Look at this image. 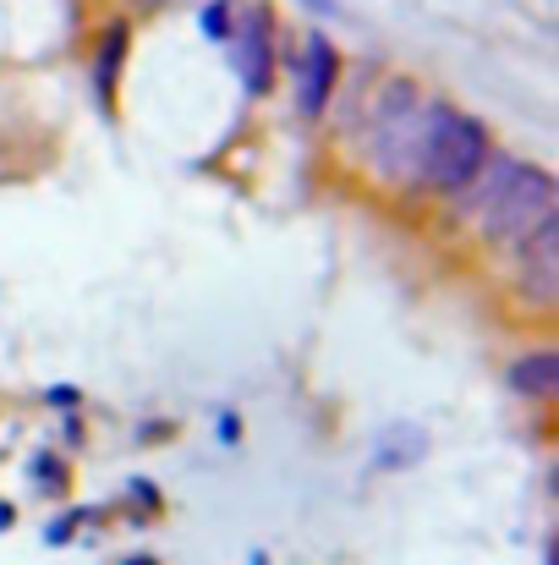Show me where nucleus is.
Here are the masks:
<instances>
[{"instance_id": "423d86ee", "label": "nucleus", "mask_w": 559, "mask_h": 565, "mask_svg": "<svg viewBox=\"0 0 559 565\" xmlns=\"http://www.w3.org/2000/svg\"><path fill=\"white\" fill-rule=\"evenodd\" d=\"M236 66H241V83L252 94H264L275 83V39H269V11H247L241 22V39H236Z\"/></svg>"}, {"instance_id": "4468645a", "label": "nucleus", "mask_w": 559, "mask_h": 565, "mask_svg": "<svg viewBox=\"0 0 559 565\" xmlns=\"http://www.w3.org/2000/svg\"><path fill=\"white\" fill-rule=\"evenodd\" d=\"M121 565H160V561H154V555H127Z\"/></svg>"}, {"instance_id": "0eeeda50", "label": "nucleus", "mask_w": 559, "mask_h": 565, "mask_svg": "<svg viewBox=\"0 0 559 565\" xmlns=\"http://www.w3.org/2000/svg\"><path fill=\"white\" fill-rule=\"evenodd\" d=\"M516 166H522V160H510V154H499V149H494V154L477 166V177L455 192V198H461V203H455V214H483V209L499 198V188L510 182V171H516Z\"/></svg>"}, {"instance_id": "20e7f679", "label": "nucleus", "mask_w": 559, "mask_h": 565, "mask_svg": "<svg viewBox=\"0 0 559 565\" xmlns=\"http://www.w3.org/2000/svg\"><path fill=\"white\" fill-rule=\"evenodd\" d=\"M335 88H341V50L324 33H308L302 61H297V110H302V121H319L330 110Z\"/></svg>"}, {"instance_id": "7ed1b4c3", "label": "nucleus", "mask_w": 559, "mask_h": 565, "mask_svg": "<svg viewBox=\"0 0 559 565\" xmlns=\"http://www.w3.org/2000/svg\"><path fill=\"white\" fill-rule=\"evenodd\" d=\"M422 110H428V99H422L406 77H389V83H384V94H378L373 121H368V143H373L378 171L411 177V166H417V138H422Z\"/></svg>"}, {"instance_id": "1a4fd4ad", "label": "nucleus", "mask_w": 559, "mask_h": 565, "mask_svg": "<svg viewBox=\"0 0 559 565\" xmlns=\"http://www.w3.org/2000/svg\"><path fill=\"white\" fill-rule=\"evenodd\" d=\"M428 450V439H422V428H411V423H400L389 439H378V456H373V467L378 472H400V467H411L417 456Z\"/></svg>"}, {"instance_id": "9d476101", "label": "nucleus", "mask_w": 559, "mask_h": 565, "mask_svg": "<svg viewBox=\"0 0 559 565\" xmlns=\"http://www.w3.org/2000/svg\"><path fill=\"white\" fill-rule=\"evenodd\" d=\"M197 22H203V33H208L214 44H230V39H236V28H230V0H208V6L197 11Z\"/></svg>"}, {"instance_id": "2eb2a0df", "label": "nucleus", "mask_w": 559, "mask_h": 565, "mask_svg": "<svg viewBox=\"0 0 559 565\" xmlns=\"http://www.w3.org/2000/svg\"><path fill=\"white\" fill-rule=\"evenodd\" d=\"M149 6H171V0H149Z\"/></svg>"}, {"instance_id": "f03ea898", "label": "nucleus", "mask_w": 559, "mask_h": 565, "mask_svg": "<svg viewBox=\"0 0 559 565\" xmlns=\"http://www.w3.org/2000/svg\"><path fill=\"white\" fill-rule=\"evenodd\" d=\"M555 203H559V182L544 171V166H516L510 182L499 188V198L477 214L488 247H499V253H522V247L555 220Z\"/></svg>"}, {"instance_id": "39448f33", "label": "nucleus", "mask_w": 559, "mask_h": 565, "mask_svg": "<svg viewBox=\"0 0 559 565\" xmlns=\"http://www.w3.org/2000/svg\"><path fill=\"white\" fill-rule=\"evenodd\" d=\"M516 269H522V291H527L538 308H555V297H559V220H549V225L516 253Z\"/></svg>"}, {"instance_id": "6e6552de", "label": "nucleus", "mask_w": 559, "mask_h": 565, "mask_svg": "<svg viewBox=\"0 0 559 565\" xmlns=\"http://www.w3.org/2000/svg\"><path fill=\"white\" fill-rule=\"evenodd\" d=\"M505 379H510L516 395L549 401V395H559V352H527V358H516L505 369Z\"/></svg>"}, {"instance_id": "9b49d317", "label": "nucleus", "mask_w": 559, "mask_h": 565, "mask_svg": "<svg viewBox=\"0 0 559 565\" xmlns=\"http://www.w3.org/2000/svg\"><path fill=\"white\" fill-rule=\"evenodd\" d=\"M116 55H127V28L110 33V44H105V55H99V88H105V99H110V83H116Z\"/></svg>"}, {"instance_id": "ddd939ff", "label": "nucleus", "mask_w": 559, "mask_h": 565, "mask_svg": "<svg viewBox=\"0 0 559 565\" xmlns=\"http://www.w3.org/2000/svg\"><path fill=\"white\" fill-rule=\"evenodd\" d=\"M302 6H308V11H319V17H330V11H335V0H302Z\"/></svg>"}, {"instance_id": "f8f14e48", "label": "nucleus", "mask_w": 559, "mask_h": 565, "mask_svg": "<svg viewBox=\"0 0 559 565\" xmlns=\"http://www.w3.org/2000/svg\"><path fill=\"white\" fill-rule=\"evenodd\" d=\"M219 439H225V445H236V439H241V417H236V412H225V417H219Z\"/></svg>"}, {"instance_id": "f257e3e1", "label": "nucleus", "mask_w": 559, "mask_h": 565, "mask_svg": "<svg viewBox=\"0 0 559 565\" xmlns=\"http://www.w3.org/2000/svg\"><path fill=\"white\" fill-rule=\"evenodd\" d=\"M494 154L488 143V127L455 105H428L422 110V138H417V166H411V182L433 192H461L477 166Z\"/></svg>"}]
</instances>
